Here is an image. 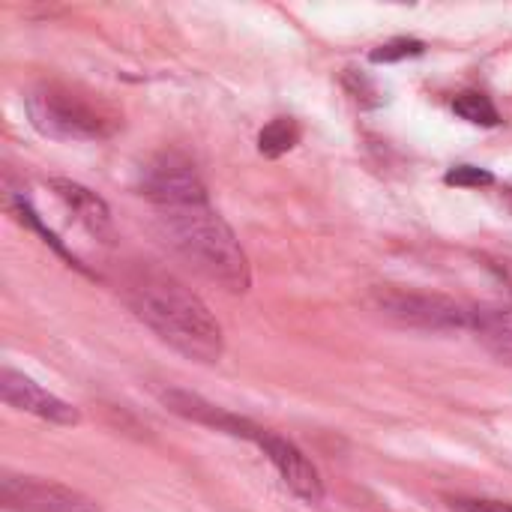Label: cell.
<instances>
[{
  "mask_svg": "<svg viewBox=\"0 0 512 512\" xmlns=\"http://www.w3.org/2000/svg\"><path fill=\"white\" fill-rule=\"evenodd\" d=\"M156 219L171 249L201 276L228 294H246L252 288L246 249L240 246L234 228L210 207V201L156 210Z\"/></svg>",
  "mask_w": 512,
  "mask_h": 512,
  "instance_id": "7a4b0ae2",
  "label": "cell"
},
{
  "mask_svg": "<svg viewBox=\"0 0 512 512\" xmlns=\"http://www.w3.org/2000/svg\"><path fill=\"white\" fill-rule=\"evenodd\" d=\"M51 189H54V195L66 204V210H69L93 237H111V210H108V204H105L96 192H90L87 186H81V183H75V180H63V177L51 180Z\"/></svg>",
  "mask_w": 512,
  "mask_h": 512,
  "instance_id": "30bf717a",
  "label": "cell"
},
{
  "mask_svg": "<svg viewBox=\"0 0 512 512\" xmlns=\"http://www.w3.org/2000/svg\"><path fill=\"white\" fill-rule=\"evenodd\" d=\"M138 189L156 210L207 201V186H204L201 174L195 171L192 159H186L177 150H165V153L153 156L141 168Z\"/></svg>",
  "mask_w": 512,
  "mask_h": 512,
  "instance_id": "5b68a950",
  "label": "cell"
},
{
  "mask_svg": "<svg viewBox=\"0 0 512 512\" xmlns=\"http://www.w3.org/2000/svg\"><path fill=\"white\" fill-rule=\"evenodd\" d=\"M159 399L177 417H183L189 423H198V426H207V429H216V432H225V435H234V438H243V441H252V435L258 429L255 423H249V420H243L237 414H228L219 405H213V402H207V399H201V396H195L189 390H174L171 387V390H162Z\"/></svg>",
  "mask_w": 512,
  "mask_h": 512,
  "instance_id": "9c48e42d",
  "label": "cell"
},
{
  "mask_svg": "<svg viewBox=\"0 0 512 512\" xmlns=\"http://www.w3.org/2000/svg\"><path fill=\"white\" fill-rule=\"evenodd\" d=\"M444 180L450 186H462V189H483V186L495 183V174L486 171V168H477V165H456V168L447 171Z\"/></svg>",
  "mask_w": 512,
  "mask_h": 512,
  "instance_id": "5bb4252c",
  "label": "cell"
},
{
  "mask_svg": "<svg viewBox=\"0 0 512 512\" xmlns=\"http://www.w3.org/2000/svg\"><path fill=\"white\" fill-rule=\"evenodd\" d=\"M123 297L138 321H144L165 345L195 363H219L225 333L210 306L180 279L162 270H132L123 279Z\"/></svg>",
  "mask_w": 512,
  "mask_h": 512,
  "instance_id": "6da1fadb",
  "label": "cell"
},
{
  "mask_svg": "<svg viewBox=\"0 0 512 512\" xmlns=\"http://www.w3.org/2000/svg\"><path fill=\"white\" fill-rule=\"evenodd\" d=\"M423 51H426V45H423L420 39L402 36V39H390V42L378 45V48L369 54V60H372V63H399V60H408V57H420Z\"/></svg>",
  "mask_w": 512,
  "mask_h": 512,
  "instance_id": "4fadbf2b",
  "label": "cell"
},
{
  "mask_svg": "<svg viewBox=\"0 0 512 512\" xmlns=\"http://www.w3.org/2000/svg\"><path fill=\"white\" fill-rule=\"evenodd\" d=\"M300 135H303V129L294 117H276L258 132V150L267 159H279L300 144Z\"/></svg>",
  "mask_w": 512,
  "mask_h": 512,
  "instance_id": "8fae6325",
  "label": "cell"
},
{
  "mask_svg": "<svg viewBox=\"0 0 512 512\" xmlns=\"http://www.w3.org/2000/svg\"><path fill=\"white\" fill-rule=\"evenodd\" d=\"M252 444L267 456V462L276 468V474L282 477V483L306 504H321L324 501V480L318 474V468L309 462V456L288 438L270 432V429H255Z\"/></svg>",
  "mask_w": 512,
  "mask_h": 512,
  "instance_id": "52a82bcc",
  "label": "cell"
},
{
  "mask_svg": "<svg viewBox=\"0 0 512 512\" xmlns=\"http://www.w3.org/2000/svg\"><path fill=\"white\" fill-rule=\"evenodd\" d=\"M27 114L33 129L54 141H102L123 126V114L102 93L63 81L33 87Z\"/></svg>",
  "mask_w": 512,
  "mask_h": 512,
  "instance_id": "3957f363",
  "label": "cell"
},
{
  "mask_svg": "<svg viewBox=\"0 0 512 512\" xmlns=\"http://www.w3.org/2000/svg\"><path fill=\"white\" fill-rule=\"evenodd\" d=\"M453 111L462 117V120H468V123H474V126H486V129H492V126H501V111H498V105L486 96V93H480V90H462L456 99H453Z\"/></svg>",
  "mask_w": 512,
  "mask_h": 512,
  "instance_id": "7c38bea8",
  "label": "cell"
},
{
  "mask_svg": "<svg viewBox=\"0 0 512 512\" xmlns=\"http://www.w3.org/2000/svg\"><path fill=\"white\" fill-rule=\"evenodd\" d=\"M456 512H512L507 501H492V498H459L453 501Z\"/></svg>",
  "mask_w": 512,
  "mask_h": 512,
  "instance_id": "9a60e30c",
  "label": "cell"
},
{
  "mask_svg": "<svg viewBox=\"0 0 512 512\" xmlns=\"http://www.w3.org/2000/svg\"><path fill=\"white\" fill-rule=\"evenodd\" d=\"M375 309L414 330H477V309L465 306L444 294H426V291H408V288H378L375 291Z\"/></svg>",
  "mask_w": 512,
  "mask_h": 512,
  "instance_id": "277c9868",
  "label": "cell"
},
{
  "mask_svg": "<svg viewBox=\"0 0 512 512\" xmlns=\"http://www.w3.org/2000/svg\"><path fill=\"white\" fill-rule=\"evenodd\" d=\"M0 501L9 512H102L93 498L72 486L24 474H6L0 480Z\"/></svg>",
  "mask_w": 512,
  "mask_h": 512,
  "instance_id": "8992f818",
  "label": "cell"
},
{
  "mask_svg": "<svg viewBox=\"0 0 512 512\" xmlns=\"http://www.w3.org/2000/svg\"><path fill=\"white\" fill-rule=\"evenodd\" d=\"M0 396L9 408L30 414L36 420H45L51 426H78L81 423V414L75 405L48 393L33 378H27L24 372H15L12 366H3V372H0Z\"/></svg>",
  "mask_w": 512,
  "mask_h": 512,
  "instance_id": "ba28073f",
  "label": "cell"
}]
</instances>
